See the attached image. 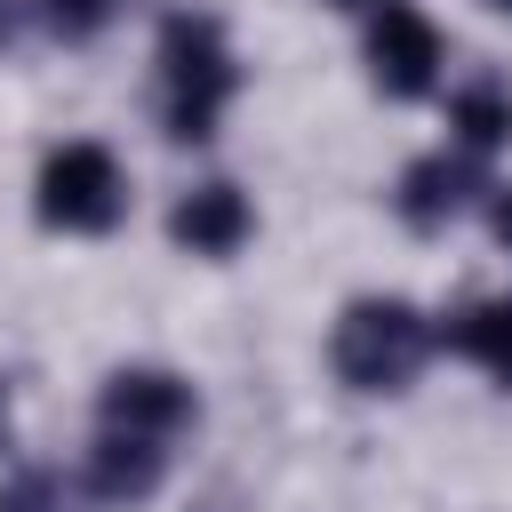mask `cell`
<instances>
[{"instance_id": "obj_9", "label": "cell", "mask_w": 512, "mask_h": 512, "mask_svg": "<svg viewBox=\"0 0 512 512\" xmlns=\"http://www.w3.org/2000/svg\"><path fill=\"white\" fill-rule=\"evenodd\" d=\"M440 344H448V352H464L472 368H488V376L512 392V296H488V304L456 312V320L440 328Z\"/></svg>"}, {"instance_id": "obj_10", "label": "cell", "mask_w": 512, "mask_h": 512, "mask_svg": "<svg viewBox=\"0 0 512 512\" xmlns=\"http://www.w3.org/2000/svg\"><path fill=\"white\" fill-rule=\"evenodd\" d=\"M448 128H456V152H496L504 136H512V88H496V80H472V88H456L448 96Z\"/></svg>"}, {"instance_id": "obj_6", "label": "cell", "mask_w": 512, "mask_h": 512, "mask_svg": "<svg viewBox=\"0 0 512 512\" xmlns=\"http://www.w3.org/2000/svg\"><path fill=\"white\" fill-rule=\"evenodd\" d=\"M168 232H176L192 256H232V248L256 232V208H248V192H240V184H192V192L176 200Z\"/></svg>"}, {"instance_id": "obj_15", "label": "cell", "mask_w": 512, "mask_h": 512, "mask_svg": "<svg viewBox=\"0 0 512 512\" xmlns=\"http://www.w3.org/2000/svg\"><path fill=\"white\" fill-rule=\"evenodd\" d=\"M0 432H8V392H0Z\"/></svg>"}, {"instance_id": "obj_3", "label": "cell", "mask_w": 512, "mask_h": 512, "mask_svg": "<svg viewBox=\"0 0 512 512\" xmlns=\"http://www.w3.org/2000/svg\"><path fill=\"white\" fill-rule=\"evenodd\" d=\"M32 208L40 224L56 232H112L128 216V168L112 160V144L96 136H72L40 160V184H32Z\"/></svg>"}, {"instance_id": "obj_1", "label": "cell", "mask_w": 512, "mask_h": 512, "mask_svg": "<svg viewBox=\"0 0 512 512\" xmlns=\"http://www.w3.org/2000/svg\"><path fill=\"white\" fill-rule=\"evenodd\" d=\"M240 88L232 40L216 32V16H168L160 24V120L176 144H208L224 104Z\"/></svg>"}, {"instance_id": "obj_11", "label": "cell", "mask_w": 512, "mask_h": 512, "mask_svg": "<svg viewBox=\"0 0 512 512\" xmlns=\"http://www.w3.org/2000/svg\"><path fill=\"white\" fill-rule=\"evenodd\" d=\"M112 16H120V0H40V24L56 40H96Z\"/></svg>"}, {"instance_id": "obj_4", "label": "cell", "mask_w": 512, "mask_h": 512, "mask_svg": "<svg viewBox=\"0 0 512 512\" xmlns=\"http://www.w3.org/2000/svg\"><path fill=\"white\" fill-rule=\"evenodd\" d=\"M440 64H448V40H440V24H432L424 8L384 0V8L368 16V80H376L384 96H424V88L440 80Z\"/></svg>"}, {"instance_id": "obj_2", "label": "cell", "mask_w": 512, "mask_h": 512, "mask_svg": "<svg viewBox=\"0 0 512 512\" xmlns=\"http://www.w3.org/2000/svg\"><path fill=\"white\" fill-rule=\"evenodd\" d=\"M424 352H432V320L408 296H352L328 336V360L352 392H408Z\"/></svg>"}, {"instance_id": "obj_12", "label": "cell", "mask_w": 512, "mask_h": 512, "mask_svg": "<svg viewBox=\"0 0 512 512\" xmlns=\"http://www.w3.org/2000/svg\"><path fill=\"white\" fill-rule=\"evenodd\" d=\"M0 512H64V480L56 472H16L0 488Z\"/></svg>"}, {"instance_id": "obj_8", "label": "cell", "mask_w": 512, "mask_h": 512, "mask_svg": "<svg viewBox=\"0 0 512 512\" xmlns=\"http://www.w3.org/2000/svg\"><path fill=\"white\" fill-rule=\"evenodd\" d=\"M464 200H472V152H424V160L400 176V216H408L416 232H440Z\"/></svg>"}, {"instance_id": "obj_16", "label": "cell", "mask_w": 512, "mask_h": 512, "mask_svg": "<svg viewBox=\"0 0 512 512\" xmlns=\"http://www.w3.org/2000/svg\"><path fill=\"white\" fill-rule=\"evenodd\" d=\"M488 8H504V16H512V0H488Z\"/></svg>"}, {"instance_id": "obj_13", "label": "cell", "mask_w": 512, "mask_h": 512, "mask_svg": "<svg viewBox=\"0 0 512 512\" xmlns=\"http://www.w3.org/2000/svg\"><path fill=\"white\" fill-rule=\"evenodd\" d=\"M488 232H496V248H512V184L488 192Z\"/></svg>"}, {"instance_id": "obj_7", "label": "cell", "mask_w": 512, "mask_h": 512, "mask_svg": "<svg viewBox=\"0 0 512 512\" xmlns=\"http://www.w3.org/2000/svg\"><path fill=\"white\" fill-rule=\"evenodd\" d=\"M168 472V448L160 440H136V432H96L88 448V496L104 504H144Z\"/></svg>"}, {"instance_id": "obj_5", "label": "cell", "mask_w": 512, "mask_h": 512, "mask_svg": "<svg viewBox=\"0 0 512 512\" xmlns=\"http://www.w3.org/2000/svg\"><path fill=\"white\" fill-rule=\"evenodd\" d=\"M192 416H200V400H192V384L176 368H112L104 400H96V432H136V440H160V448Z\"/></svg>"}, {"instance_id": "obj_14", "label": "cell", "mask_w": 512, "mask_h": 512, "mask_svg": "<svg viewBox=\"0 0 512 512\" xmlns=\"http://www.w3.org/2000/svg\"><path fill=\"white\" fill-rule=\"evenodd\" d=\"M328 8H360V16H376V8H384V0H328Z\"/></svg>"}]
</instances>
